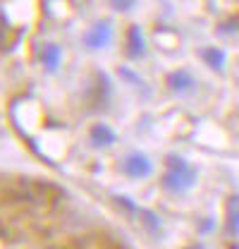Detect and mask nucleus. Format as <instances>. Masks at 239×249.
Here are the masks:
<instances>
[{
	"instance_id": "nucleus-1",
	"label": "nucleus",
	"mask_w": 239,
	"mask_h": 249,
	"mask_svg": "<svg viewBox=\"0 0 239 249\" xmlns=\"http://www.w3.org/2000/svg\"><path fill=\"white\" fill-rule=\"evenodd\" d=\"M199 173L191 163H187L182 156H168L165 158V173H163V187L172 194H184L187 189L196 185Z\"/></svg>"
},
{
	"instance_id": "nucleus-2",
	"label": "nucleus",
	"mask_w": 239,
	"mask_h": 249,
	"mask_svg": "<svg viewBox=\"0 0 239 249\" xmlns=\"http://www.w3.org/2000/svg\"><path fill=\"white\" fill-rule=\"evenodd\" d=\"M36 62L43 67L46 74L58 72L60 65H62V48H60V43H55V41H43V43H38V46H36Z\"/></svg>"
},
{
	"instance_id": "nucleus-3",
	"label": "nucleus",
	"mask_w": 239,
	"mask_h": 249,
	"mask_svg": "<svg viewBox=\"0 0 239 249\" xmlns=\"http://www.w3.org/2000/svg\"><path fill=\"white\" fill-rule=\"evenodd\" d=\"M113 41V24L108 19H98L91 24V29L84 34V46L91 51H103Z\"/></svg>"
},
{
	"instance_id": "nucleus-4",
	"label": "nucleus",
	"mask_w": 239,
	"mask_h": 249,
	"mask_svg": "<svg viewBox=\"0 0 239 249\" xmlns=\"http://www.w3.org/2000/svg\"><path fill=\"white\" fill-rule=\"evenodd\" d=\"M122 165H124V173H127L129 178H137V180L149 178L151 173H153V163H151V158L146 154H141V151H132V154H127L124 156V160H122Z\"/></svg>"
},
{
	"instance_id": "nucleus-5",
	"label": "nucleus",
	"mask_w": 239,
	"mask_h": 249,
	"mask_svg": "<svg viewBox=\"0 0 239 249\" xmlns=\"http://www.w3.org/2000/svg\"><path fill=\"white\" fill-rule=\"evenodd\" d=\"M115 139H118V137H115V129L105 123H96L89 129V142L96 149H108V146L115 144Z\"/></svg>"
},
{
	"instance_id": "nucleus-6",
	"label": "nucleus",
	"mask_w": 239,
	"mask_h": 249,
	"mask_svg": "<svg viewBox=\"0 0 239 249\" xmlns=\"http://www.w3.org/2000/svg\"><path fill=\"white\" fill-rule=\"evenodd\" d=\"M165 84H168V89H170V91L187 93V91H191V89L196 87V79H194V74H191V72H187V70H177V72H170V74H168Z\"/></svg>"
},
{
	"instance_id": "nucleus-7",
	"label": "nucleus",
	"mask_w": 239,
	"mask_h": 249,
	"mask_svg": "<svg viewBox=\"0 0 239 249\" xmlns=\"http://www.w3.org/2000/svg\"><path fill=\"white\" fill-rule=\"evenodd\" d=\"M144 51H146L144 34H141V29H139L137 24H132L129 31H127V55H129L132 60H139V58L144 55Z\"/></svg>"
},
{
	"instance_id": "nucleus-8",
	"label": "nucleus",
	"mask_w": 239,
	"mask_h": 249,
	"mask_svg": "<svg viewBox=\"0 0 239 249\" xmlns=\"http://www.w3.org/2000/svg\"><path fill=\"white\" fill-rule=\"evenodd\" d=\"M225 228L230 235H239V196H230L227 201V220Z\"/></svg>"
},
{
	"instance_id": "nucleus-9",
	"label": "nucleus",
	"mask_w": 239,
	"mask_h": 249,
	"mask_svg": "<svg viewBox=\"0 0 239 249\" xmlns=\"http://www.w3.org/2000/svg\"><path fill=\"white\" fill-rule=\"evenodd\" d=\"M201 58L204 62L213 67V70H222L225 67V51H220V48H215V46H208V48H204L201 51Z\"/></svg>"
},
{
	"instance_id": "nucleus-10",
	"label": "nucleus",
	"mask_w": 239,
	"mask_h": 249,
	"mask_svg": "<svg viewBox=\"0 0 239 249\" xmlns=\"http://www.w3.org/2000/svg\"><path fill=\"white\" fill-rule=\"evenodd\" d=\"M141 216H144V223L151 228V232H153V235H158V232H160V220H158V216H155L153 211H144Z\"/></svg>"
},
{
	"instance_id": "nucleus-11",
	"label": "nucleus",
	"mask_w": 239,
	"mask_h": 249,
	"mask_svg": "<svg viewBox=\"0 0 239 249\" xmlns=\"http://www.w3.org/2000/svg\"><path fill=\"white\" fill-rule=\"evenodd\" d=\"M134 5H137V0H110V7L115 12H129V10H134Z\"/></svg>"
},
{
	"instance_id": "nucleus-12",
	"label": "nucleus",
	"mask_w": 239,
	"mask_h": 249,
	"mask_svg": "<svg viewBox=\"0 0 239 249\" xmlns=\"http://www.w3.org/2000/svg\"><path fill=\"white\" fill-rule=\"evenodd\" d=\"M191 249H201V247H191Z\"/></svg>"
}]
</instances>
